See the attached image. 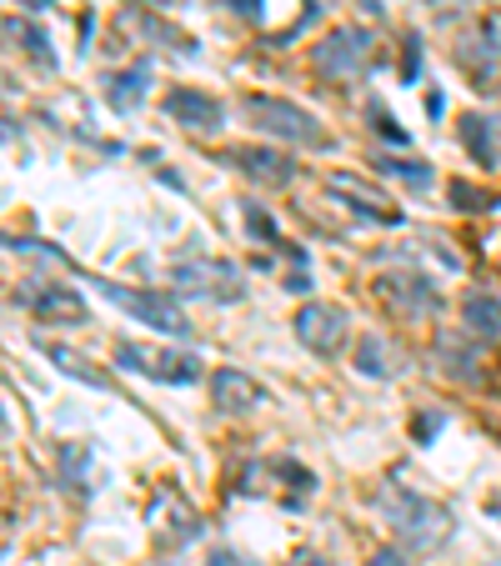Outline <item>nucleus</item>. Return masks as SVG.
<instances>
[{
  "label": "nucleus",
  "instance_id": "obj_14",
  "mask_svg": "<svg viewBox=\"0 0 501 566\" xmlns=\"http://www.w3.org/2000/svg\"><path fill=\"white\" fill-rule=\"evenodd\" d=\"M31 311L41 321H55V326H61V321H86V301L75 296L71 286H41V291H31Z\"/></svg>",
  "mask_w": 501,
  "mask_h": 566
},
{
  "label": "nucleus",
  "instance_id": "obj_22",
  "mask_svg": "<svg viewBox=\"0 0 501 566\" xmlns=\"http://www.w3.org/2000/svg\"><path fill=\"white\" fill-rule=\"evenodd\" d=\"M372 116H376V130H382L386 140H401V146H406V130H401V126H392V116H386L382 106H372Z\"/></svg>",
  "mask_w": 501,
  "mask_h": 566
},
{
  "label": "nucleus",
  "instance_id": "obj_10",
  "mask_svg": "<svg viewBox=\"0 0 501 566\" xmlns=\"http://www.w3.org/2000/svg\"><path fill=\"white\" fill-rule=\"evenodd\" d=\"M166 116H171L176 126L196 130V136H216V130H221V120H226V111H221V101L206 96V91L181 86V91H171V96H166Z\"/></svg>",
  "mask_w": 501,
  "mask_h": 566
},
{
  "label": "nucleus",
  "instance_id": "obj_19",
  "mask_svg": "<svg viewBox=\"0 0 501 566\" xmlns=\"http://www.w3.org/2000/svg\"><path fill=\"white\" fill-rule=\"evenodd\" d=\"M45 356H51L65 376H81V381H91V386H106V376L91 371V361H86V356H75L71 346H45Z\"/></svg>",
  "mask_w": 501,
  "mask_h": 566
},
{
  "label": "nucleus",
  "instance_id": "obj_20",
  "mask_svg": "<svg viewBox=\"0 0 501 566\" xmlns=\"http://www.w3.org/2000/svg\"><path fill=\"white\" fill-rule=\"evenodd\" d=\"M356 361H362V371H366V376H386V366H382V342H376V336H366V342H362Z\"/></svg>",
  "mask_w": 501,
  "mask_h": 566
},
{
  "label": "nucleus",
  "instance_id": "obj_13",
  "mask_svg": "<svg viewBox=\"0 0 501 566\" xmlns=\"http://www.w3.org/2000/svg\"><path fill=\"white\" fill-rule=\"evenodd\" d=\"M382 296L392 301L401 316H431L437 311V286L421 276H411V271H401V276H382Z\"/></svg>",
  "mask_w": 501,
  "mask_h": 566
},
{
  "label": "nucleus",
  "instance_id": "obj_15",
  "mask_svg": "<svg viewBox=\"0 0 501 566\" xmlns=\"http://www.w3.org/2000/svg\"><path fill=\"white\" fill-rule=\"evenodd\" d=\"M461 316H467V332L477 342H501V301L491 291H467Z\"/></svg>",
  "mask_w": 501,
  "mask_h": 566
},
{
  "label": "nucleus",
  "instance_id": "obj_18",
  "mask_svg": "<svg viewBox=\"0 0 501 566\" xmlns=\"http://www.w3.org/2000/svg\"><path fill=\"white\" fill-rule=\"evenodd\" d=\"M491 126H497V120H481V116H467V120H461V130H467V146H471V156H477L481 166H491V160H497V146H491Z\"/></svg>",
  "mask_w": 501,
  "mask_h": 566
},
{
  "label": "nucleus",
  "instance_id": "obj_9",
  "mask_svg": "<svg viewBox=\"0 0 501 566\" xmlns=\"http://www.w3.org/2000/svg\"><path fill=\"white\" fill-rule=\"evenodd\" d=\"M461 65L477 81V91H501V31L497 25H481L467 35L461 45Z\"/></svg>",
  "mask_w": 501,
  "mask_h": 566
},
{
  "label": "nucleus",
  "instance_id": "obj_11",
  "mask_svg": "<svg viewBox=\"0 0 501 566\" xmlns=\"http://www.w3.org/2000/svg\"><path fill=\"white\" fill-rule=\"evenodd\" d=\"M231 160L261 186H291L296 181V160H291L281 146H241V150H231Z\"/></svg>",
  "mask_w": 501,
  "mask_h": 566
},
{
  "label": "nucleus",
  "instance_id": "obj_24",
  "mask_svg": "<svg viewBox=\"0 0 501 566\" xmlns=\"http://www.w3.org/2000/svg\"><path fill=\"white\" fill-rule=\"evenodd\" d=\"M206 566H241V562H236L231 552H216V556H211V562H206Z\"/></svg>",
  "mask_w": 501,
  "mask_h": 566
},
{
  "label": "nucleus",
  "instance_id": "obj_7",
  "mask_svg": "<svg viewBox=\"0 0 501 566\" xmlns=\"http://www.w3.org/2000/svg\"><path fill=\"white\" fill-rule=\"evenodd\" d=\"M326 191L342 196L352 211L372 216V221H382V226H396V221H401V206H396L376 181H362L356 171H331V176H326Z\"/></svg>",
  "mask_w": 501,
  "mask_h": 566
},
{
  "label": "nucleus",
  "instance_id": "obj_23",
  "mask_svg": "<svg viewBox=\"0 0 501 566\" xmlns=\"http://www.w3.org/2000/svg\"><path fill=\"white\" fill-rule=\"evenodd\" d=\"M396 562H401L396 552H376V556H372V566H396Z\"/></svg>",
  "mask_w": 501,
  "mask_h": 566
},
{
  "label": "nucleus",
  "instance_id": "obj_4",
  "mask_svg": "<svg viewBox=\"0 0 501 566\" xmlns=\"http://www.w3.org/2000/svg\"><path fill=\"white\" fill-rule=\"evenodd\" d=\"M346 336H352V321L336 301H306L296 311V342L311 356H336L346 346Z\"/></svg>",
  "mask_w": 501,
  "mask_h": 566
},
{
  "label": "nucleus",
  "instance_id": "obj_3",
  "mask_svg": "<svg viewBox=\"0 0 501 566\" xmlns=\"http://www.w3.org/2000/svg\"><path fill=\"white\" fill-rule=\"evenodd\" d=\"M116 366H121V371L150 376V381H166V386H191V381H201V356H191V352H166V346H150V342H121V346H116Z\"/></svg>",
  "mask_w": 501,
  "mask_h": 566
},
{
  "label": "nucleus",
  "instance_id": "obj_12",
  "mask_svg": "<svg viewBox=\"0 0 501 566\" xmlns=\"http://www.w3.org/2000/svg\"><path fill=\"white\" fill-rule=\"evenodd\" d=\"M211 401L221 411H257V407H267V391H261L257 376L221 366V371H211Z\"/></svg>",
  "mask_w": 501,
  "mask_h": 566
},
{
  "label": "nucleus",
  "instance_id": "obj_16",
  "mask_svg": "<svg viewBox=\"0 0 501 566\" xmlns=\"http://www.w3.org/2000/svg\"><path fill=\"white\" fill-rule=\"evenodd\" d=\"M0 41H11L15 51L35 55V61H45V65L55 61V51H51V35H45L35 21H25V15H0Z\"/></svg>",
  "mask_w": 501,
  "mask_h": 566
},
{
  "label": "nucleus",
  "instance_id": "obj_17",
  "mask_svg": "<svg viewBox=\"0 0 501 566\" xmlns=\"http://www.w3.org/2000/svg\"><path fill=\"white\" fill-rule=\"evenodd\" d=\"M146 96H150V71L146 65H131V71H121V75H106L111 111H136Z\"/></svg>",
  "mask_w": 501,
  "mask_h": 566
},
{
  "label": "nucleus",
  "instance_id": "obj_25",
  "mask_svg": "<svg viewBox=\"0 0 501 566\" xmlns=\"http://www.w3.org/2000/svg\"><path fill=\"white\" fill-rule=\"evenodd\" d=\"M491 516H497V522H501V492L491 496Z\"/></svg>",
  "mask_w": 501,
  "mask_h": 566
},
{
  "label": "nucleus",
  "instance_id": "obj_6",
  "mask_svg": "<svg viewBox=\"0 0 501 566\" xmlns=\"http://www.w3.org/2000/svg\"><path fill=\"white\" fill-rule=\"evenodd\" d=\"M101 296H111L116 306H126L131 316H140L146 326H160L166 336H186V332H191L186 311L176 306L171 296H160V291H126V286H106V281H101Z\"/></svg>",
  "mask_w": 501,
  "mask_h": 566
},
{
  "label": "nucleus",
  "instance_id": "obj_1",
  "mask_svg": "<svg viewBox=\"0 0 501 566\" xmlns=\"http://www.w3.org/2000/svg\"><path fill=\"white\" fill-rule=\"evenodd\" d=\"M382 512H386V522L396 526L401 546H411V552H431V546H441L447 542V532H451L447 506H437L431 496L411 492V486H386Z\"/></svg>",
  "mask_w": 501,
  "mask_h": 566
},
{
  "label": "nucleus",
  "instance_id": "obj_5",
  "mask_svg": "<svg viewBox=\"0 0 501 566\" xmlns=\"http://www.w3.org/2000/svg\"><path fill=\"white\" fill-rule=\"evenodd\" d=\"M366 55H372V35H366L362 25H336V31L316 45V71L331 75V81H352L366 65Z\"/></svg>",
  "mask_w": 501,
  "mask_h": 566
},
{
  "label": "nucleus",
  "instance_id": "obj_21",
  "mask_svg": "<svg viewBox=\"0 0 501 566\" xmlns=\"http://www.w3.org/2000/svg\"><path fill=\"white\" fill-rule=\"evenodd\" d=\"M386 171H396V176H406V181H416V186H427L431 181V171L421 166V160H382Z\"/></svg>",
  "mask_w": 501,
  "mask_h": 566
},
{
  "label": "nucleus",
  "instance_id": "obj_2",
  "mask_svg": "<svg viewBox=\"0 0 501 566\" xmlns=\"http://www.w3.org/2000/svg\"><path fill=\"white\" fill-rule=\"evenodd\" d=\"M246 120L261 130V136L271 140H286V146H326V130H321V120L311 116L306 106H296V101H281V96H246L241 101Z\"/></svg>",
  "mask_w": 501,
  "mask_h": 566
},
{
  "label": "nucleus",
  "instance_id": "obj_8",
  "mask_svg": "<svg viewBox=\"0 0 501 566\" xmlns=\"http://www.w3.org/2000/svg\"><path fill=\"white\" fill-rule=\"evenodd\" d=\"M176 286L196 291V296L206 301H241V271L226 266V261H186V266H176Z\"/></svg>",
  "mask_w": 501,
  "mask_h": 566
}]
</instances>
